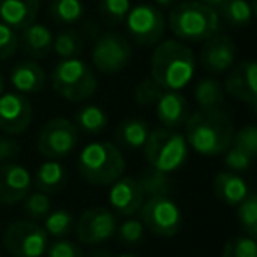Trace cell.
<instances>
[{"label": "cell", "mask_w": 257, "mask_h": 257, "mask_svg": "<svg viewBox=\"0 0 257 257\" xmlns=\"http://www.w3.org/2000/svg\"><path fill=\"white\" fill-rule=\"evenodd\" d=\"M196 74V58L182 41H162L152 55V79L168 92L183 90Z\"/></svg>", "instance_id": "obj_1"}, {"label": "cell", "mask_w": 257, "mask_h": 257, "mask_svg": "<svg viewBox=\"0 0 257 257\" xmlns=\"http://www.w3.org/2000/svg\"><path fill=\"white\" fill-rule=\"evenodd\" d=\"M187 145L201 155L224 154L232 143L234 127L229 116L218 109H201L187 120Z\"/></svg>", "instance_id": "obj_2"}, {"label": "cell", "mask_w": 257, "mask_h": 257, "mask_svg": "<svg viewBox=\"0 0 257 257\" xmlns=\"http://www.w3.org/2000/svg\"><path fill=\"white\" fill-rule=\"evenodd\" d=\"M168 23L178 39L199 43L217 34L220 16L211 6L203 4L199 0H187L173 8Z\"/></svg>", "instance_id": "obj_3"}, {"label": "cell", "mask_w": 257, "mask_h": 257, "mask_svg": "<svg viewBox=\"0 0 257 257\" xmlns=\"http://www.w3.org/2000/svg\"><path fill=\"white\" fill-rule=\"evenodd\" d=\"M79 175L93 185H111L125 171L121 150L109 141L90 143L78 155Z\"/></svg>", "instance_id": "obj_4"}, {"label": "cell", "mask_w": 257, "mask_h": 257, "mask_svg": "<svg viewBox=\"0 0 257 257\" xmlns=\"http://www.w3.org/2000/svg\"><path fill=\"white\" fill-rule=\"evenodd\" d=\"M51 86L71 102H85L95 93L97 78L92 67L81 58H62L53 69Z\"/></svg>", "instance_id": "obj_5"}, {"label": "cell", "mask_w": 257, "mask_h": 257, "mask_svg": "<svg viewBox=\"0 0 257 257\" xmlns=\"http://www.w3.org/2000/svg\"><path fill=\"white\" fill-rule=\"evenodd\" d=\"M143 148L148 166L166 175L176 171L189 157V145L185 136L168 127L152 131Z\"/></svg>", "instance_id": "obj_6"}, {"label": "cell", "mask_w": 257, "mask_h": 257, "mask_svg": "<svg viewBox=\"0 0 257 257\" xmlns=\"http://www.w3.org/2000/svg\"><path fill=\"white\" fill-rule=\"evenodd\" d=\"M48 245L46 231L32 220H16L6 229L4 248L13 257H43Z\"/></svg>", "instance_id": "obj_7"}, {"label": "cell", "mask_w": 257, "mask_h": 257, "mask_svg": "<svg viewBox=\"0 0 257 257\" xmlns=\"http://www.w3.org/2000/svg\"><path fill=\"white\" fill-rule=\"evenodd\" d=\"M141 222L155 236H175L182 227V211L168 196H154L141 204Z\"/></svg>", "instance_id": "obj_8"}, {"label": "cell", "mask_w": 257, "mask_h": 257, "mask_svg": "<svg viewBox=\"0 0 257 257\" xmlns=\"http://www.w3.org/2000/svg\"><path fill=\"white\" fill-rule=\"evenodd\" d=\"M78 145V128L67 118L50 120L37 136V150L51 161L65 157Z\"/></svg>", "instance_id": "obj_9"}, {"label": "cell", "mask_w": 257, "mask_h": 257, "mask_svg": "<svg viewBox=\"0 0 257 257\" xmlns=\"http://www.w3.org/2000/svg\"><path fill=\"white\" fill-rule=\"evenodd\" d=\"M125 23H127L131 37L141 46L157 44L166 32L164 15L150 4H140L131 8V11L125 16Z\"/></svg>", "instance_id": "obj_10"}, {"label": "cell", "mask_w": 257, "mask_h": 257, "mask_svg": "<svg viewBox=\"0 0 257 257\" xmlns=\"http://www.w3.org/2000/svg\"><path fill=\"white\" fill-rule=\"evenodd\" d=\"M133 57V48L123 36L107 32L97 39L92 50V62L97 71L104 74H116L123 71Z\"/></svg>", "instance_id": "obj_11"}, {"label": "cell", "mask_w": 257, "mask_h": 257, "mask_svg": "<svg viewBox=\"0 0 257 257\" xmlns=\"http://www.w3.org/2000/svg\"><path fill=\"white\" fill-rule=\"evenodd\" d=\"M116 217L106 208L86 210L76 222V234L85 245H100L116 234Z\"/></svg>", "instance_id": "obj_12"}, {"label": "cell", "mask_w": 257, "mask_h": 257, "mask_svg": "<svg viewBox=\"0 0 257 257\" xmlns=\"http://www.w3.org/2000/svg\"><path fill=\"white\" fill-rule=\"evenodd\" d=\"M34 116L32 104L23 93H0V131L9 136H16L27 131Z\"/></svg>", "instance_id": "obj_13"}, {"label": "cell", "mask_w": 257, "mask_h": 257, "mask_svg": "<svg viewBox=\"0 0 257 257\" xmlns=\"http://www.w3.org/2000/svg\"><path fill=\"white\" fill-rule=\"evenodd\" d=\"M236 46L232 39L224 34H213L201 48V64L211 74H222L234 64Z\"/></svg>", "instance_id": "obj_14"}, {"label": "cell", "mask_w": 257, "mask_h": 257, "mask_svg": "<svg viewBox=\"0 0 257 257\" xmlns=\"http://www.w3.org/2000/svg\"><path fill=\"white\" fill-rule=\"evenodd\" d=\"M32 187V176L29 169L16 162H6L0 164V204L11 206L30 192Z\"/></svg>", "instance_id": "obj_15"}, {"label": "cell", "mask_w": 257, "mask_h": 257, "mask_svg": "<svg viewBox=\"0 0 257 257\" xmlns=\"http://www.w3.org/2000/svg\"><path fill=\"white\" fill-rule=\"evenodd\" d=\"M224 92L234 99L255 106L257 104V65L253 60H243L231 69L225 79Z\"/></svg>", "instance_id": "obj_16"}, {"label": "cell", "mask_w": 257, "mask_h": 257, "mask_svg": "<svg viewBox=\"0 0 257 257\" xmlns=\"http://www.w3.org/2000/svg\"><path fill=\"white\" fill-rule=\"evenodd\" d=\"M109 204L118 215L121 217H133L138 213L143 204L145 194L141 187L138 185L136 178L131 176H120L116 182L111 183L109 189Z\"/></svg>", "instance_id": "obj_17"}, {"label": "cell", "mask_w": 257, "mask_h": 257, "mask_svg": "<svg viewBox=\"0 0 257 257\" xmlns=\"http://www.w3.org/2000/svg\"><path fill=\"white\" fill-rule=\"evenodd\" d=\"M155 113H157L159 120L168 128H178L185 125L190 116L189 100L180 92L164 90L159 100L155 102Z\"/></svg>", "instance_id": "obj_18"}, {"label": "cell", "mask_w": 257, "mask_h": 257, "mask_svg": "<svg viewBox=\"0 0 257 257\" xmlns=\"http://www.w3.org/2000/svg\"><path fill=\"white\" fill-rule=\"evenodd\" d=\"M41 0H0V20L15 30L32 25L39 13Z\"/></svg>", "instance_id": "obj_19"}, {"label": "cell", "mask_w": 257, "mask_h": 257, "mask_svg": "<svg viewBox=\"0 0 257 257\" xmlns=\"http://www.w3.org/2000/svg\"><path fill=\"white\" fill-rule=\"evenodd\" d=\"M11 83L18 93H39L44 88L46 74L37 62L23 60L11 69Z\"/></svg>", "instance_id": "obj_20"}, {"label": "cell", "mask_w": 257, "mask_h": 257, "mask_svg": "<svg viewBox=\"0 0 257 257\" xmlns=\"http://www.w3.org/2000/svg\"><path fill=\"white\" fill-rule=\"evenodd\" d=\"M213 192L227 206H238L248 194V185L232 171H220L213 180Z\"/></svg>", "instance_id": "obj_21"}, {"label": "cell", "mask_w": 257, "mask_h": 257, "mask_svg": "<svg viewBox=\"0 0 257 257\" xmlns=\"http://www.w3.org/2000/svg\"><path fill=\"white\" fill-rule=\"evenodd\" d=\"M23 51L32 58H44L53 50V36L50 29L41 23H32L22 30V37L18 39Z\"/></svg>", "instance_id": "obj_22"}, {"label": "cell", "mask_w": 257, "mask_h": 257, "mask_svg": "<svg viewBox=\"0 0 257 257\" xmlns=\"http://www.w3.org/2000/svg\"><path fill=\"white\" fill-rule=\"evenodd\" d=\"M150 134V127L141 118H127L118 125L114 138L116 145L127 150H140L147 143V138Z\"/></svg>", "instance_id": "obj_23"}, {"label": "cell", "mask_w": 257, "mask_h": 257, "mask_svg": "<svg viewBox=\"0 0 257 257\" xmlns=\"http://www.w3.org/2000/svg\"><path fill=\"white\" fill-rule=\"evenodd\" d=\"M65 180H67V175H65L64 166L50 159L37 168L36 175H34V185L39 192L53 194L64 187Z\"/></svg>", "instance_id": "obj_24"}, {"label": "cell", "mask_w": 257, "mask_h": 257, "mask_svg": "<svg viewBox=\"0 0 257 257\" xmlns=\"http://www.w3.org/2000/svg\"><path fill=\"white\" fill-rule=\"evenodd\" d=\"M194 99L201 109H218L225 99L224 86L213 78L201 79L194 88Z\"/></svg>", "instance_id": "obj_25"}, {"label": "cell", "mask_w": 257, "mask_h": 257, "mask_svg": "<svg viewBox=\"0 0 257 257\" xmlns=\"http://www.w3.org/2000/svg\"><path fill=\"white\" fill-rule=\"evenodd\" d=\"M218 8H220L218 16H222L232 27L241 29V27H246L252 22L253 6L248 0H224Z\"/></svg>", "instance_id": "obj_26"}, {"label": "cell", "mask_w": 257, "mask_h": 257, "mask_svg": "<svg viewBox=\"0 0 257 257\" xmlns=\"http://www.w3.org/2000/svg\"><path fill=\"white\" fill-rule=\"evenodd\" d=\"M76 125L86 134H100L107 127V114L95 104H86L76 113Z\"/></svg>", "instance_id": "obj_27"}, {"label": "cell", "mask_w": 257, "mask_h": 257, "mask_svg": "<svg viewBox=\"0 0 257 257\" xmlns=\"http://www.w3.org/2000/svg\"><path fill=\"white\" fill-rule=\"evenodd\" d=\"M138 185L141 187L143 194L154 197V196H168V192L171 190V182H169L168 175L161 173L157 169H154L152 166H148L147 169H143L140 175V178L136 180Z\"/></svg>", "instance_id": "obj_28"}, {"label": "cell", "mask_w": 257, "mask_h": 257, "mask_svg": "<svg viewBox=\"0 0 257 257\" xmlns=\"http://www.w3.org/2000/svg\"><path fill=\"white\" fill-rule=\"evenodd\" d=\"M85 6L81 0H53L50 6V15L55 22L71 25L81 20Z\"/></svg>", "instance_id": "obj_29"}, {"label": "cell", "mask_w": 257, "mask_h": 257, "mask_svg": "<svg viewBox=\"0 0 257 257\" xmlns=\"http://www.w3.org/2000/svg\"><path fill=\"white\" fill-rule=\"evenodd\" d=\"M76 225L74 215L69 210H57L50 211V213L44 217V231L48 236H55V238H62V236H67L72 232Z\"/></svg>", "instance_id": "obj_30"}, {"label": "cell", "mask_w": 257, "mask_h": 257, "mask_svg": "<svg viewBox=\"0 0 257 257\" xmlns=\"http://www.w3.org/2000/svg\"><path fill=\"white\" fill-rule=\"evenodd\" d=\"M238 222L243 232L250 238L257 236V196L248 192L246 197L238 204Z\"/></svg>", "instance_id": "obj_31"}, {"label": "cell", "mask_w": 257, "mask_h": 257, "mask_svg": "<svg viewBox=\"0 0 257 257\" xmlns=\"http://www.w3.org/2000/svg\"><path fill=\"white\" fill-rule=\"evenodd\" d=\"M81 39L74 30H64L53 37V50L60 58H74L81 53Z\"/></svg>", "instance_id": "obj_32"}, {"label": "cell", "mask_w": 257, "mask_h": 257, "mask_svg": "<svg viewBox=\"0 0 257 257\" xmlns=\"http://www.w3.org/2000/svg\"><path fill=\"white\" fill-rule=\"evenodd\" d=\"M23 210H25L27 217L32 220H44L48 213L51 211V203L48 194L44 192H32L27 194L23 197Z\"/></svg>", "instance_id": "obj_33"}, {"label": "cell", "mask_w": 257, "mask_h": 257, "mask_svg": "<svg viewBox=\"0 0 257 257\" xmlns=\"http://www.w3.org/2000/svg\"><path fill=\"white\" fill-rule=\"evenodd\" d=\"M222 257H257L255 238H250L245 234L229 239L224 245Z\"/></svg>", "instance_id": "obj_34"}, {"label": "cell", "mask_w": 257, "mask_h": 257, "mask_svg": "<svg viewBox=\"0 0 257 257\" xmlns=\"http://www.w3.org/2000/svg\"><path fill=\"white\" fill-rule=\"evenodd\" d=\"M164 90L154 81V79H143L140 85L134 90V100L140 106H155V102L159 100V97L162 95Z\"/></svg>", "instance_id": "obj_35"}, {"label": "cell", "mask_w": 257, "mask_h": 257, "mask_svg": "<svg viewBox=\"0 0 257 257\" xmlns=\"http://www.w3.org/2000/svg\"><path fill=\"white\" fill-rule=\"evenodd\" d=\"M131 11V0H102L100 13L111 23H120Z\"/></svg>", "instance_id": "obj_36"}, {"label": "cell", "mask_w": 257, "mask_h": 257, "mask_svg": "<svg viewBox=\"0 0 257 257\" xmlns=\"http://www.w3.org/2000/svg\"><path fill=\"white\" fill-rule=\"evenodd\" d=\"M232 145L241 148L248 155L255 159L257 155V128L253 125H246V127L239 128L238 133L232 136Z\"/></svg>", "instance_id": "obj_37"}, {"label": "cell", "mask_w": 257, "mask_h": 257, "mask_svg": "<svg viewBox=\"0 0 257 257\" xmlns=\"http://www.w3.org/2000/svg\"><path fill=\"white\" fill-rule=\"evenodd\" d=\"M116 232L120 239L127 245H136L143 239L145 236V225L138 218H127L120 227H116Z\"/></svg>", "instance_id": "obj_38"}, {"label": "cell", "mask_w": 257, "mask_h": 257, "mask_svg": "<svg viewBox=\"0 0 257 257\" xmlns=\"http://www.w3.org/2000/svg\"><path fill=\"white\" fill-rule=\"evenodd\" d=\"M224 154H225L224 164L227 166L229 169H232V171H236V173L246 171V169L252 166V161H253L252 155H248L246 152H243L241 148L234 147L232 143H231V147L224 152Z\"/></svg>", "instance_id": "obj_39"}, {"label": "cell", "mask_w": 257, "mask_h": 257, "mask_svg": "<svg viewBox=\"0 0 257 257\" xmlns=\"http://www.w3.org/2000/svg\"><path fill=\"white\" fill-rule=\"evenodd\" d=\"M18 48V36L16 30L0 22V62L13 57Z\"/></svg>", "instance_id": "obj_40"}, {"label": "cell", "mask_w": 257, "mask_h": 257, "mask_svg": "<svg viewBox=\"0 0 257 257\" xmlns=\"http://www.w3.org/2000/svg\"><path fill=\"white\" fill-rule=\"evenodd\" d=\"M46 257H83V252L78 245L67 239H58V241L48 245Z\"/></svg>", "instance_id": "obj_41"}, {"label": "cell", "mask_w": 257, "mask_h": 257, "mask_svg": "<svg viewBox=\"0 0 257 257\" xmlns=\"http://www.w3.org/2000/svg\"><path fill=\"white\" fill-rule=\"evenodd\" d=\"M20 154H22V148L16 141H13L11 138L0 136V164L13 162L20 157Z\"/></svg>", "instance_id": "obj_42"}, {"label": "cell", "mask_w": 257, "mask_h": 257, "mask_svg": "<svg viewBox=\"0 0 257 257\" xmlns=\"http://www.w3.org/2000/svg\"><path fill=\"white\" fill-rule=\"evenodd\" d=\"M199 2H203V4H206V6H211V8H218L224 0H199Z\"/></svg>", "instance_id": "obj_43"}, {"label": "cell", "mask_w": 257, "mask_h": 257, "mask_svg": "<svg viewBox=\"0 0 257 257\" xmlns=\"http://www.w3.org/2000/svg\"><path fill=\"white\" fill-rule=\"evenodd\" d=\"M155 2H157L159 6H164V8H166V6H171V4H175L176 0H155Z\"/></svg>", "instance_id": "obj_44"}, {"label": "cell", "mask_w": 257, "mask_h": 257, "mask_svg": "<svg viewBox=\"0 0 257 257\" xmlns=\"http://www.w3.org/2000/svg\"><path fill=\"white\" fill-rule=\"evenodd\" d=\"M0 93H4V76L0 72Z\"/></svg>", "instance_id": "obj_45"}, {"label": "cell", "mask_w": 257, "mask_h": 257, "mask_svg": "<svg viewBox=\"0 0 257 257\" xmlns=\"http://www.w3.org/2000/svg\"><path fill=\"white\" fill-rule=\"evenodd\" d=\"M116 257H136V255H131V253H121V255H116Z\"/></svg>", "instance_id": "obj_46"}]
</instances>
